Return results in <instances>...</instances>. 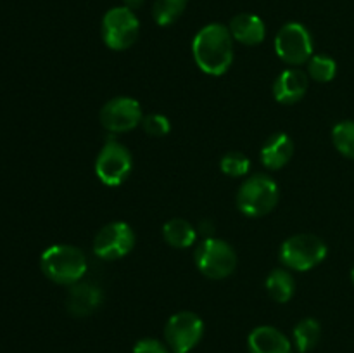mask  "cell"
Masks as SVG:
<instances>
[{
    "label": "cell",
    "mask_w": 354,
    "mask_h": 353,
    "mask_svg": "<svg viewBox=\"0 0 354 353\" xmlns=\"http://www.w3.org/2000/svg\"><path fill=\"white\" fill-rule=\"evenodd\" d=\"M133 158L127 145L118 141H107L95 159V173L104 185L118 187L130 176Z\"/></svg>",
    "instance_id": "ba28073f"
},
{
    "label": "cell",
    "mask_w": 354,
    "mask_h": 353,
    "mask_svg": "<svg viewBox=\"0 0 354 353\" xmlns=\"http://www.w3.org/2000/svg\"><path fill=\"white\" fill-rule=\"evenodd\" d=\"M145 3V0H123V6L128 7V9H131L135 12V10L142 9Z\"/></svg>",
    "instance_id": "4316f807"
},
{
    "label": "cell",
    "mask_w": 354,
    "mask_h": 353,
    "mask_svg": "<svg viewBox=\"0 0 354 353\" xmlns=\"http://www.w3.org/2000/svg\"><path fill=\"white\" fill-rule=\"evenodd\" d=\"M102 40L111 51H127L137 42L140 21L137 14L124 6L111 7L100 23Z\"/></svg>",
    "instance_id": "5b68a950"
},
{
    "label": "cell",
    "mask_w": 354,
    "mask_h": 353,
    "mask_svg": "<svg viewBox=\"0 0 354 353\" xmlns=\"http://www.w3.org/2000/svg\"><path fill=\"white\" fill-rule=\"evenodd\" d=\"M204 336V322L194 311H178L166 322L165 339L171 353H189Z\"/></svg>",
    "instance_id": "9c48e42d"
},
{
    "label": "cell",
    "mask_w": 354,
    "mask_h": 353,
    "mask_svg": "<svg viewBox=\"0 0 354 353\" xmlns=\"http://www.w3.org/2000/svg\"><path fill=\"white\" fill-rule=\"evenodd\" d=\"M308 85H310V76L303 69H283L273 83V96L280 104L290 106V104H296L303 99Z\"/></svg>",
    "instance_id": "4fadbf2b"
},
{
    "label": "cell",
    "mask_w": 354,
    "mask_h": 353,
    "mask_svg": "<svg viewBox=\"0 0 354 353\" xmlns=\"http://www.w3.org/2000/svg\"><path fill=\"white\" fill-rule=\"evenodd\" d=\"M102 301V289L97 284L88 282V280H80V282L69 286L66 307L73 317H90L99 310Z\"/></svg>",
    "instance_id": "7c38bea8"
},
{
    "label": "cell",
    "mask_w": 354,
    "mask_h": 353,
    "mask_svg": "<svg viewBox=\"0 0 354 353\" xmlns=\"http://www.w3.org/2000/svg\"><path fill=\"white\" fill-rule=\"evenodd\" d=\"M294 154V142L283 132L270 135L261 147V163L270 170H280L290 161Z\"/></svg>",
    "instance_id": "2e32d148"
},
{
    "label": "cell",
    "mask_w": 354,
    "mask_h": 353,
    "mask_svg": "<svg viewBox=\"0 0 354 353\" xmlns=\"http://www.w3.org/2000/svg\"><path fill=\"white\" fill-rule=\"evenodd\" d=\"M41 272L52 282L73 286L80 282L86 272V256L71 244H54L40 256Z\"/></svg>",
    "instance_id": "7a4b0ae2"
},
{
    "label": "cell",
    "mask_w": 354,
    "mask_h": 353,
    "mask_svg": "<svg viewBox=\"0 0 354 353\" xmlns=\"http://www.w3.org/2000/svg\"><path fill=\"white\" fill-rule=\"evenodd\" d=\"M204 234L206 235V237H213V232H214V227L213 225L209 224V221H203V224L199 225V228H197V234ZM204 237V239H206Z\"/></svg>",
    "instance_id": "484cf974"
},
{
    "label": "cell",
    "mask_w": 354,
    "mask_h": 353,
    "mask_svg": "<svg viewBox=\"0 0 354 353\" xmlns=\"http://www.w3.org/2000/svg\"><path fill=\"white\" fill-rule=\"evenodd\" d=\"M351 280H353V284H354V266H353V270H351Z\"/></svg>",
    "instance_id": "83f0119b"
},
{
    "label": "cell",
    "mask_w": 354,
    "mask_h": 353,
    "mask_svg": "<svg viewBox=\"0 0 354 353\" xmlns=\"http://www.w3.org/2000/svg\"><path fill=\"white\" fill-rule=\"evenodd\" d=\"M279 203V183L265 173L249 176L237 192V208L245 217L258 218L268 215Z\"/></svg>",
    "instance_id": "3957f363"
},
{
    "label": "cell",
    "mask_w": 354,
    "mask_h": 353,
    "mask_svg": "<svg viewBox=\"0 0 354 353\" xmlns=\"http://www.w3.org/2000/svg\"><path fill=\"white\" fill-rule=\"evenodd\" d=\"M228 30L234 40L242 45H259L266 37L265 21L251 12H241L232 17Z\"/></svg>",
    "instance_id": "9a60e30c"
},
{
    "label": "cell",
    "mask_w": 354,
    "mask_h": 353,
    "mask_svg": "<svg viewBox=\"0 0 354 353\" xmlns=\"http://www.w3.org/2000/svg\"><path fill=\"white\" fill-rule=\"evenodd\" d=\"M133 353H171L168 345L156 338H144L135 343Z\"/></svg>",
    "instance_id": "d4e9b609"
},
{
    "label": "cell",
    "mask_w": 354,
    "mask_h": 353,
    "mask_svg": "<svg viewBox=\"0 0 354 353\" xmlns=\"http://www.w3.org/2000/svg\"><path fill=\"white\" fill-rule=\"evenodd\" d=\"M337 75V62L324 54L311 55L308 61V76L315 82L328 83Z\"/></svg>",
    "instance_id": "44dd1931"
},
{
    "label": "cell",
    "mask_w": 354,
    "mask_h": 353,
    "mask_svg": "<svg viewBox=\"0 0 354 353\" xmlns=\"http://www.w3.org/2000/svg\"><path fill=\"white\" fill-rule=\"evenodd\" d=\"M332 142L346 158L354 159V121L344 120L332 128Z\"/></svg>",
    "instance_id": "7402d4cb"
},
{
    "label": "cell",
    "mask_w": 354,
    "mask_h": 353,
    "mask_svg": "<svg viewBox=\"0 0 354 353\" xmlns=\"http://www.w3.org/2000/svg\"><path fill=\"white\" fill-rule=\"evenodd\" d=\"M189 0H154L152 17L159 26H169L182 17Z\"/></svg>",
    "instance_id": "ffe728a7"
},
{
    "label": "cell",
    "mask_w": 354,
    "mask_h": 353,
    "mask_svg": "<svg viewBox=\"0 0 354 353\" xmlns=\"http://www.w3.org/2000/svg\"><path fill=\"white\" fill-rule=\"evenodd\" d=\"M135 246V232L127 221H111L97 232L93 253L102 260H118L127 256Z\"/></svg>",
    "instance_id": "8fae6325"
},
{
    "label": "cell",
    "mask_w": 354,
    "mask_h": 353,
    "mask_svg": "<svg viewBox=\"0 0 354 353\" xmlns=\"http://www.w3.org/2000/svg\"><path fill=\"white\" fill-rule=\"evenodd\" d=\"M142 128L147 135L151 137H165V135L169 134L171 130V123H169L168 116L165 114H159V113H152L144 116L142 120Z\"/></svg>",
    "instance_id": "cb8c5ba5"
},
{
    "label": "cell",
    "mask_w": 354,
    "mask_h": 353,
    "mask_svg": "<svg viewBox=\"0 0 354 353\" xmlns=\"http://www.w3.org/2000/svg\"><path fill=\"white\" fill-rule=\"evenodd\" d=\"M275 52L286 64L299 66L313 55V37L303 23L290 21L275 37Z\"/></svg>",
    "instance_id": "52a82bcc"
},
{
    "label": "cell",
    "mask_w": 354,
    "mask_h": 353,
    "mask_svg": "<svg viewBox=\"0 0 354 353\" xmlns=\"http://www.w3.org/2000/svg\"><path fill=\"white\" fill-rule=\"evenodd\" d=\"M196 265L209 279H225L237 266V253L223 239L206 237L196 249Z\"/></svg>",
    "instance_id": "8992f818"
},
{
    "label": "cell",
    "mask_w": 354,
    "mask_h": 353,
    "mask_svg": "<svg viewBox=\"0 0 354 353\" xmlns=\"http://www.w3.org/2000/svg\"><path fill=\"white\" fill-rule=\"evenodd\" d=\"M162 237L171 248L187 249L196 242L197 228L185 218H171L162 225Z\"/></svg>",
    "instance_id": "e0dca14e"
},
{
    "label": "cell",
    "mask_w": 354,
    "mask_h": 353,
    "mask_svg": "<svg viewBox=\"0 0 354 353\" xmlns=\"http://www.w3.org/2000/svg\"><path fill=\"white\" fill-rule=\"evenodd\" d=\"M142 120L144 114H142L140 102L133 97H113L100 109V123L111 134L133 130L135 127L142 125Z\"/></svg>",
    "instance_id": "30bf717a"
},
{
    "label": "cell",
    "mask_w": 354,
    "mask_h": 353,
    "mask_svg": "<svg viewBox=\"0 0 354 353\" xmlns=\"http://www.w3.org/2000/svg\"><path fill=\"white\" fill-rule=\"evenodd\" d=\"M249 353H292V343L273 325H259L248 338Z\"/></svg>",
    "instance_id": "5bb4252c"
},
{
    "label": "cell",
    "mask_w": 354,
    "mask_h": 353,
    "mask_svg": "<svg viewBox=\"0 0 354 353\" xmlns=\"http://www.w3.org/2000/svg\"><path fill=\"white\" fill-rule=\"evenodd\" d=\"M266 291L270 298L277 303H287L294 296L296 291V280L292 273L286 269H275L266 277Z\"/></svg>",
    "instance_id": "ac0fdd59"
},
{
    "label": "cell",
    "mask_w": 354,
    "mask_h": 353,
    "mask_svg": "<svg viewBox=\"0 0 354 353\" xmlns=\"http://www.w3.org/2000/svg\"><path fill=\"white\" fill-rule=\"evenodd\" d=\"M192 55L201 71L220 76L234 61V37L228 26L209 23L201 28L192 40Z\"/></svg>",
    "instance_id": "6da1fadb"
},
{
    "label": "cell",
    "mask_w": 354,
    "mask_h": 353,
    "mask_svg": "<svg viewBox=\"0 0 354 353\" xmlns=\"http://www.w3.org/2000/svg\"><path fill=\"white\" fill-rule=\"evenodd\" d=\"M322 338V325L317 318H303L294 327V345L297 352L308 353L318 345Z\"/></svg>",
    "instance_id": "d6986e66"
},
{
    "label": "cell",
    "mask_w": 354,
    "mask_h": 353,
    "mask_svg": "<svg viewBox=\"0 0 354 353\" xmlns=\"http://www.w3.org/2000/svg\"><path fill=\"white\" fill-rule=\"evenodd\" d=\"M280 262L290 270L306 272L320 265L327 256V244L315 234H296L280 246Z\"/></svg>",
    "instance_id": "277c9868"
},
{
    "label": "cell",
    "mask_w": 354,
    "mask_h": 353,
    "mask_svg": "<svg viewBox=\"0 0 354 353\" xmlns=\"http://www.w3.org/2000/svg\"><path fill=\"white\" fill-rule=\"evenodd\" d=\"M221 172L228 176H244L248 175L249 168H251V161L244 152L230 151L221 158L220 161Z\"/></svg>",
    "instance_id": "603a6c76"
}]
</instances>
